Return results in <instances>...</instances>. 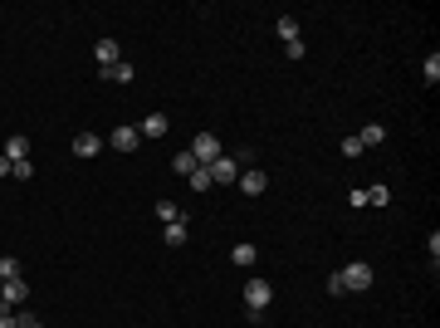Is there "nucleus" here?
<instances>
[{"instance_id": "1", "label": "nucleus", "mask_w": 440, "mask_h": 328, "mask_svg": "<svg viewBox=\"0 0 440 328\" xmlns=\"http://www.w3.org/2000/svg\"><path fill=\"white\" fill-rule=\"evenodd\" d=\"M372 280H377V269H372L367 260H352V264L343 269V284H348V294H362V289H372Z\"/></svg>"}, {"instance_id": "2", "label": "nucleus", "mask_w": 440, "mask_h": 328, "mask_svg": "<svg viewBox=\"0 0 440 328\" xmlns=\"http://www.w3.org/2000/svg\"><path fill=\"white\" fill-rule=\"evenodd\" d=\"M186 152L201 162V167H210V162H215L220 152H226V147H220V137H215V133H196V142H191Z\"/></svg>"}, {"instance_id": "3", "label": "nucleus", "mask_w": 440, "mask_h": 328, "mask_svg": "<svg viewBox=\"0 0 440 328\" xmlns=\"http://www.w3.org/2000/svg\"><path fill=\"white\" fill-rule=\"evenodd\" d=\"M206 172H210V182H220V186H230V182L240 177V172H235V157H230V152H220V157L210 162Z\"/></svg>"}, {"instance_id": "4", "label": "nucleus", "mask_w": 440, "mask_h": 328, "mask_svg": "<svg viewBox=\"0 0 440 328\" xmlns=\"http://www.w3.org/2000/svg\"><path fill=\"white\" fill-rule=\"evenodd\" d=\"M269 299H274L269 280H250L245 284V309H269Z\"/></svg>"}, {"instance_id": "5", "label": "nucleus", "mask_w": 440, "mask_h": 328, "mask_svg": "<svg viewBox=\"0 0 440 328\" xmlns=\"http://www.w3.org/2000/svg\"><path fill=\"white\" fill-rule=\"evenodd\" d=\"M108 142H113L118 152H137L142 133H137V128H128V123H118V133H108Z\"/></svg>"}, {"instance_id": "6", "label": "nucleus", "mask_w": 440, "mask_h": 328, "mask_svg": "<svg viewBox=\"0 0 440 328\" xmlns=\"http://www.w3.org/2000/svg\"><path fill=\"white\" fill-rule=\"evenodd\" d=\"M167 128H172V123H167V113H147V118L137 123V133H142V137H167Z\"/></svg>"}, {"instance_id": "7", "label": "nucleus", "mask_w": 440, "mask_h": 328, "mask_svg": "<svg viewBox=\"0 0 440 328\" xmlns=\"http://www.w3.org/2000/svg\"><path fill=\"white\" fill-rule=\"evenodd\" d=\"M93 59H98V69L118 64V59H123V54H118V39H98V44H93Z\"/></svg>"}, {"instance_id": "8", "label": "nucleus", "mask_w": 440, "mask_h": 328, "mask_svg": "<svg viewBox=\"0 0 440 328\" xmlns=\"http://www.w3.org/2000/svg\"><path fill=\"white\" fill-rule=\"evenodd\" d=\"M98 74H103L108 84H132V79H137V69H132L128 59H118V64H108V69H98Z\"/></svg>"}, {"instance_id": "9", "label": "nucleus", "mask_w": 440, "mask_h": 328, "mask_svg": "<svg viewBox=\"0 0 440 328\" xmlns=\"http://www.w3.org/2000/svg\"><path fill=\"white\" fill-rule=\"evenodd\" d=\"M25 294H30V284H25V280L0 284V299H6V309H20V304H25Z\"/></svg>"}, {"instance_id": "10", "label": "nucleus", "mask_w": 440, "mask_h": 328, "mask_svg": "<svg viewBox=\"0 0 440 328\" xmlns=\"http://www.w3.org/2000/svg\"><path fill=\"white\" fill-rule=\"evenodd\" d=\"M98 152H103V137L98 133H79L74 137V157H98Z\"/></svg>"}, {"instance_id": "11", "label": "nucleus", "mask_w": 440, "mask_h": 328, "mask_svg": "<svg viewBox=\"0 0 440 328\" xmlns=\"http://www.w3.org/2000/svg\"><path fill=\"white\" fill-rule=\"evenodd\" d=\"M0 152H6L10 162H25V157H30V137H25V133H15V137H6V147H0Z\"/></svg>"}, {"instance_id": "12", "label": "nucleus", "mask_w": 440, "mask_h": 328, "mask_svg": "<svg viewBox=\"0 0 440 328\" xmlns=\"http://www.w3.org/2000/svg\"><path fill=\"white\" fill-rule=\"evenodd\" d=\"M264 186H269L264 172H240V191H245V196H264Z\"/></svg>"}, {"instance_id": "13", "label": "nucleus", "mask_w": 440, "mask_h": 328, "mask_svg": "<svg viewBox=\"0 0 440 328\" xmlns=\"http://www.w3.org/2000/svg\"><path fill=\"white\" fill-rule=\"evenodd\" d=\"M357 142H362V147H381V142H387V128H381V123H367V128L357 133Z\"/></svg>"}, {"instance_id": "14", "label": "nucleus", "mask_w": 440, "mask_h": 328, "mask_svg": "<svg viewBox=\"0 0 440 328\" xmlns=\"http://www.w3.org/2000/svg\"><path fill=\"white\" fill-rule=\"evenodd\" d=\"M230 260H235V264H240V269H250V264H254V260H259V250H254V245H250V240H240V245H235V250H230Z\"/></svg>"}, {"instance_id": "15", "label": "nucleus", "mask_w": 440, "mask_h": 328, "mask_svg": "<svg viewBox=\"0 0 440 328\" xmlns=\"http://www.w3.org/2000/svg\"><path fill=\"white\" fill-rule=\"evenodd\" d=\"M157 221H161V226H177V221H181V206H177V201H157Z\"/></svg>"}, {"instance_id": "16", "label": "nucleus", "mask_w": 440, "mask_h": 328, "mask_svg": "<svg viewBox=\"0 0 440 328\" xmlns=\"http://www.w3.org/2000/svg\"><path fill=\"white\" fill-rule=\"evenodd\" d=\"M10 280H20V260L15 255H0V284H10Z\"/></svg>"}, {"instance_id": "17", "label": "nucleus", "mask_w": 440, "mask_h": 328, "mask_svg": "<svg viewBox=\"0 0 440 328\" xmlns=\"http://www.w3.org/2000/svg\"><path fill=\"white\" fill-rule=\"evenodd\" d=\"M274 30H279V39L289 44V39H299V15H279V25H274Z\"/></svg>"}, {"instance_id": "18", "label": "nucleus", "mask_w": 440, "mask_h": 328, "mask_svg": "<svg viewBox=\"0 0 440 328\" xmlns=\"http://www.w3.org/2000/svg\"><path fill=\"white\" fill-rule=\"evenodd\" d=\"M186 186H191V191H210L215 182H210V172H206V167H196V172L186 177Z\"/></svg>"}, {"instance_id": "19", "label": "nucleus", "mask_w": 440, "mask_h": 328, "mask_svg": "<svg viewBox=\"0 0 440 328\" xmlns=\"http://www.w3.org/2000/svg\"><path fill=\"white\" fill-rule=\"evenodd\" d=\"M196 167H201V162H196L191 152H177V162H172V172H181V177H191Z\"/></svg>"}, {"instance_id": "20", "label": "nucleus", "mask_w": 440, "mask_h": 328, "mask_svg": "<svg viewBox=\"0 0 440 328\" xmlns=\"http://www.w3.org/2000/svg\"><path fill=\"white\" fill-rule=\"evenodd\" d=\"M421 74H426V84H430V88L440 84V54H430V59H426V69H421Z\"/></svg>"}, {"instance_id": "21", "label": "nucleus", "mask_w": 440, "mask_h": 328, "mask_svg": "<svg viewBox=\"0 0 440 328\" xmlns=\"http://www.w3.org/2000/svg\"><path fill=\"white\" fill-rule=\"evenodd\" d=\"M362 152H367V147H362V142H357V133H352V137H343V157H348V162H357V157H362Z\"/></svg>"}, {"instance_id": "22", "label": "nucleus", "mask_w": 440, "mask_h": 328, "mask_svg": "<svg viewBox=\"0 0 440 328\" xmlns=\"http://www.w3.org/2000/svg\"><path fill=\"white\" fill-rule=\"evenodd\" d=\"M167 245H186V221H177V226H167Z\"/></svg>"}, {"instance_id": "23", "label": "nucleus", "mask_w": 440, "mask_h": 328, "mask_svg": "<svg viewBox=\"0 0 440 328\" xmlns=\"http://www.w3.org/2000/svg\"><path fill=\"white\" fill-rule=\"evenodd\" d=\"M387 201H392L387 186H372V191H367V206H387Z\"/></svg>"}, {"instance_id": "24", "label": "nucleus", "mask_w": 440, "mask_h": 328, "mask_svg": "<svg viewBox=\"0 0 440 328\" xmlns=\"http://www.w3.org/2000/svg\"><path fill=\"white\" fill-rule=\"evenodd\" d=\"M10 177H20V182H30V177H34V162H30V157H25V162H15V172H10Z\"/></svg>"}, {"instance_id": "25", "label": "nucleus", "mask_w": 440, "mask_h": 328, "mask_svg": "<svg viewBox=\"0 0 440 328\" xmlns=\"http://www.w3.org/2000/svg\"><path fill=\"white\" fill-rule=\"evenodd\" d=\"M328 294H348V284H343V269H338V275H328Z\"/></svg>"}, {"instance_id": "26", "label": "nucleus", "mask_w": 440, "mask_h": 328, "mask_svg": "<svg viewBox=\"0 0 440 328\" xmlns=\"http://www.w3.org/2000/svg\"><path fill=\"white\" fill-rule=\"evenodd\" d=\"M284 54H289V59H303L308 49H303V39H289V44H284Z\"/></svg>"}, {"instance_id": "27", "label": "nucleus", "mask_w": 440, "mask_h": 328, "mask_svg": "<svg viewBox=\"0 0 440 328\" xmlns=\"http://www.w3.org/2000/svg\"><path fill=\"white\" fill-rule=\"evenodd\" d=\"M0 328H20V318H15L10 309H0Z\"/></svg>"}, {"instance_id": "28", "label": "nucleus", "mask_w": 440, "mask_h": 328, "mask_svg": "<svg viewBox=\"0 0 440 328\" xmlns=\"http://www.w3.org/2000/svg\"><path fill=\"white\" fill-rule=\"evenodd\" d=\"M10 172H15V162H10L6 152H0V177H10Z\"/></svg>"}, {"instance_id": "29", "label": "nucleus", "mask_w": 440, "mask_h": 328, "mask_svg": "<svg viewBox=\"0 0 440 328\" xmlns=\"http://www.w3.org/2000/svg\"><path fill=\"white\" fill-rule=\"evenodd\" d=\"M0 309H6V299H0Z\"/></svg>"}]
</instances>
